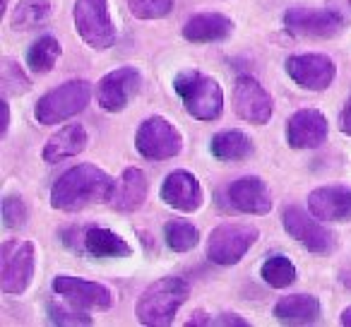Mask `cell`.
Returning <instances> with one entry per match:
<instances>
[{
  "mask_svg": "<svg viewBox=\"0 0 351 327\" xmlns=\"http://www.w3.org/2000/svg\"><path fill=\"white\" fill-rule=\"evenodd\" d=\"M116 178L94 164L68 169L51 188V207L60 212H82L92 205H106L118 193Z\"/></svg>",
  "mask_w": 351,
  "mask_h": 327,
  "instance_id": "cell-1",
  "label": "cell"
},
{
  "mask_svg": "<svg viewBox=\"0 0 351 327\" xmlns=\"http://www.w3.org/2000/svg\"><path fill=\"white\" fill-rule=\"evenodd\" d=\"M188 296H191V287L186 279L161 277L140 293L135 315L147 327H169Z\"/></svg>",
  "mask_w": 351,
  "mask_h": 327,
  "instance_id": "cell-2",
  "label": "cell"
},
{
  "mask_svg": "<svg viewBox=\"0 0 351 327\" xmlns=\"http://www.w3.org/2000/svg\"><path fill=\"white\" fill-rule=\"evenodd\" d=\"M173 89L186 111L197 121H217L224 113V89L200 70H183L173 77Z\"/></svg>",
  "mask_w": 351,
  "mask_h": 327,
  "instance_id": "cell-3",
  "label": "cell"
},
{
  "mask_svg": "<svg viewBox=\"0 0 351 327\" xmlns=\"http://www.w3.org/2000/svg\"><path fill=\"white\" fill-rule=\"evenodd\" d=\"M89 101H92V82L70 80V82H63L60 87L46 92L36 101L34 116L41 125H58V123H65L68 118L82 113Z\"/></svg>",
  "mask_w": 351,
  "mask_h": 327,
  "instance_id": "cell-4",
  "label": "cell"
},
{
  "mask_svg": "<svg viewBox=\"0 0 351 327\" xmlns=\"http://www.w3.org/2000/svg\"><path fill=\"white\" fill-rule=\"evenodd\" d=\"M75 29L94 51H106L116 44L118 29L111 20L108 0H77L73 8Z\"/></svg>",
  "mask_w": 351,
  "mask_h": 327,
  "instance_id": "cell-5",
  "label": "cell"
},
{
  "mask_svg": "<svg viewBox=\"0 0 351 327\" xmlns=\"http://www.w3.org/2000/svg\"><path fill=\"white\" fill-rule=\"evenodd\" d=\"M36 267V245L12 239L0 250V289L3 293H25Z\"/></svg>",
  "mask_w": 351,
  "mask_h": 327,
  "instance_id": "cell-6",
  "label": "cell"
},
{
  "mask_svg": "<svg viewBox=\"0 0 351 327\" xmlns=\"http://www.w3.org/2000/svg\"><path fill=\"white\" fill-rule=\"evenodd\" d=\"M258 239L260 231L253 224H219L207 239V258L215 265L229 267L241 263L245 253L258 243Z\"/></svg>",
  "mask_w": 351,
  "mask_h": 327,
  "instance_id": "cell-7",
  "label": "cell"
},
{
  "mask_svg": "<svg viewBox=\"0 0 351 327\" xmlns=\"http://www.w3.org/2000/svg\"><path fill=\"white\" fill-rule=\"evenodd\" d=\"M65 243L77 253L97 260H121L132 253V245L121 234L97 224L75 226V229L65 231Z\"/></svg>",
  "mask_w": 351,
  "mask_h": 327,
  "instance_id": "cell-8",
  "label": "cell"
},
{
  "mask_svg": "<svg viewBox=\"0 0 351 327\" xmlns=\"http://www.w3.org/2000/svg\"><path fill=\"white\" fill-rule=\"evenodd\" d=\"M135 147L145 159L149 161H164L173 159L183 149V135L181 130L164 116H149L140 123L135 132Z\"/></svg>",
  "mask_w": 351,
  "mask_h": 327,
  "instance_id": "cell-9",
  "label": "cell"
},
{
  "mask_svg": "<svg viewBox=\"0 0 351 327\" xmlns=\"http://www.w3.org/2000/svg\"><path fill=\"white\" fill-rule=\"evenodd\" d=\"M284 68H287L289 77L293 80V84H298L301 89H308V92H325L327 87H332V82L337 77L335 60L325 53L289 56Z\"/></svg>",
  "mask_w": 351,
  "mask_h": 327,
  "instance_id": "cell-10",
  "label": "cell"
},
{
  "mask_svg": "<svg viewBox=\"0 0 351 327\" xmlns=\"http://www.w3.org/2000/svg\"><path fill=\"white\" fill-rule=\"evenodd\" d=\"M142 82V75L132 65H123L111 73H106L97 82V104L106 113H121L123 108H128L130 99L137 94Z\"/></svg>",
  "mask_w": 351,
  "mask_h": 327,
  "instance_id": "cell-11",
  "label": "cell"
},
{
  "mask_svg": "<svg viewBox=\"0 0 351 327\" xmlns=\"http://www.w3.org/2000/svg\"><path fill=\"white\" fill-rule=\"evenodd\" d=\"M284 27L289 34L303 36V39H335L346 29V25L330 10H306V8H291L284 12Z\"/></svg>",
  "mask_w": 351,
  "mask_h": 327,
  "instance_id": "cell-12",
  "label": "cell"
},
{
  "mask_svg": "<svg viewBox=\"0 0 351 327\" xmlns=\"http://www.w3.org/2000/svg\"><path fill=\"white\" fill-rule=\"evenodd\" d=\"M53 291L60 298L75 303L77 308H87V311H108L113 306V291L106 284L89 282L82 277H73V274H58L53 279Z\"/></svg>",
  "mask_w": 351,
  "mask_h": 327,
  "instance_id": "cell-13",
  "label": "cell"
},
{
  "mask_svg": "<svg viewBox=\"0 0 351 327\" xmlns=\"http://www.w3.org/2000/svg\"><path fill=\"white\" fill-rule=\"evenodd\" d=\"M234 108L243 121L253 125H265L274 113V101L253 75H239L234 87Z\"/></svg>",
  "mask_w": 351,
  "mask_h": 327,
  "instance_id": "cell-14",
  "label": "cell"
},
{
  "mask_svg": "<svg viewBox=\"0 0 351 327\" xmlns=\"http://www.w3.org/2000/svg\"><path fill=\"white\" fill-rule=\"evenodd\" d=\"M282 226L311 253H327L335 248V234L325 229L317 217H308L301 207H287L282 215Z\"/></svg>",
  "mask_w": 351,
  "mask_h": 327,
  "instance_id": "cell-15",
  "label": "cell"
},
{
  "mask_svg": "<svg viewBox=\"0 0 351 327\" xmlns=\"http://www.w3.org/2000/svg\"><path fill=\"white\" fill-rule=\"evenodd\" d=\"M159 197L164 205L173 207L178 212H186V215H193L205 202V191H202L195 173L186 171V169H176L164 178Z\"/></svg>",
  "mask_w": 351,
  "mask_h": 327,
  "instance_id": "cell-16",
  "label": "cell"
},
{
  "mask_svg": "<svg viewBox=\"0 0 351 327\" xmlns=\"http://www.w3.org/2000/svg\"><path fill=\"white\" fill-rule=\"evenodd\" d=\"M327 118L317 108H298L287 121V142L293 149H317L327 140Z\"/></svg>",
  "mask_w": 351,
  "mask_h": 327,
  "instance_id": "cell-17",
  "label": "cell"
},
{
  "mask_svg": "<svg viewBox=\"0 0 351 327\" xmlns=\"http://www.w3.org/2000/svg\"><path fill=\"white\" fill-rule=\"evenodd\" d=\"M226 197H229V205L243 215H269L274 205L272 193L260 176H243L234 181L226 188Z\"/></svg>",
  "mask_w": 351,
  "mask_h": 327,
  "instance_id": "cell-18",
  "label": "cell"
},
{
  "mask_svg": "<svg viewBox=\"0 0 351 327\" xmlns=\"http://www.w3.org/2000/svg\"><path fill=\"white\" fill-rule=\"evenodd\" d=\"M308 210L320 221H349L351 219V188L322 186L308 193Z\"/></svg>",
  "mask_w": 351,
  "mask_h": 327,
  "instance_id": "cell-19",
  "label": "cell"
},
{
  "mask_svg": "<svg viewBox=\"0 0 351 327\" xmlns=\"http://www.w3.org/2000/svg\"><path fill=\"white\" fill-rule=\"evenodd\" d=\"M234 34V20L221 12H197L183 25V39L191 44H217Z\"/></svg>",
  "mask_w": 351,
  "mask_h": 327,
  "instance_id": "cell-20",
  "label": "cell"
},
{
  "mask_svg": "<svg viewBox=\"0 0 351 327\" xmlns=\"http://www.w3.org/2000/svg\"><path fill=\"white\" fill-rule=\"evenodd\" d=\"M87 142H89V135L82 123H70V125L58 128V132H53V135L49 137L41 156H44L46 164H58V161L77 156L80 152H84Z\"/></svg>",
  "mask_w": 351,
  "mask_h": 327,
  "instance_id": "cell-21",
  "label": "cell"
},
{
  "mask_svg": "<svg viewBox=\"0 0 351 327\" xmlns=\"http://www.w3.org/2000/svg\"><path fill=\"white\" fill-rule=\"evenodd\" d=\"M322 313L320 298L313 293H291V296H282L272 308V315L282 322H315Z\"/></svg>",
  "mask_w": 351,
  "mask_h": 327,
  "instance_id": "cell-22",
  "label": "cell"
},
{
  "mask_svg": "<svg viewBox=\"0 0 351 327\" xmlns=\"http://www.w3.org/2000/svg\"><path fill=\"white\" fill-rule=\"evenodd\" d=\"M121 188H118L116 197H113V207L118 212H135L145 205L147 193H149V181L142 169H125L121 176Z\"/></svg>",
  "mask_w": 351,
  "mask_h": 327,
  "instance_id": "cell-23",
  "label": "cell"
},
{
  "mask_svg": "<svg viewBox=\"0 0 351 327\" xmlns=\"http://www.w3.org/2000/svg\"><path fill=\"white\" fill-rule=\"evenodd\" d=\"M210 152L219 161H241L253 152V140L241 130H221L212 137Z\"/></svg>",
  "mask_w": 351,
  "mask_h": 327,
  "instance_id": "cell-24",
  "label": "cell"
},
{
  "mask_svg": "<svg viewBox=\"0 0 351 327\" xmlns=\"http://www.w3.org/2000/svg\"><path fill=\"white\" fill-rule=\"evenodd\" d=\"M53 15V3L51 0H20L10 15V25L17 32L36 29L46 25Z\"/></svg>",
  "mask_w": 351,
  "mask_h": 327,
  "instance_id": "cell-25",
  "label": "cell"
},
{
  "mask_svg": "<svg viewBox=\"0 0 351 327\" xmlns=\"http://www.w3.org/2000/svg\"><path fill=\"white\" fill-rule=\"evenodd\" d=\"M60 56H63V46H60V41L51 34H44L29 46V51H27V65H29L32 73L46 75L56 68V63H58Z\"/></svg>",
  "mask_w": 351,
  "mask_h": 327,
  "instance_id": "cell-26",
  "label": "cell"
},
{
  "mask_svg": "<svg viewBox=\"0 0 351 327\" xmlns=\"http://www.w3.org/2000/svg\"><path fill=\"white\" fill-rule=\"evenodd\" d=\"M260 277L272 289H287L296 282L298 272H296V265H293L287 255L274 253L260 265Z\"/></svg>",
  "mask_w": 351,
  "mask_h": 327,
  "instance_id": "cell-27",
  "label": "cell"
},
{
  "mask_svg": "<svg viewBox=\"0 0 351 327\" xmlns=\"http://www.w3.org/2000/svg\"><path fill=\"white\" fill-rule=\"evenodd\" d=\"M164 241L173 253H188L200 243V231L191 221L171 219L164 224Z\"/></svg>",
  "mask_w": 351,
  "mask_h": 327,
  "instance_id": "cell-28",
  "label": "cell"
},
{
  "mask_svg": "<svg viewBox=\"0 0 351 327\" xmlns=\"http://www.w3.org/2000/svg\"><path fill=\"white\" fill-rule=\"evenodd\" d=\"M0 84H3L5 99L20 97V94H27L32 89V80L20 68V63L12 58H3V65H0Z\"/></svg>",
  "mask_w": 351,
  "mask_h": 327,
  "instance_id": "cell-29",
  "label": "cell"
},
{
  "mask_svg": "<svg viewBox=\"0 0 351 327\" xmlns=\"http://www.w3.org/2000/svg\"><path fill=\"white\" fill-rule=\"evenodd\" d=\"M46 315L53 325H70V327H77V325H92V317L87 313L80 311L75 303L70 301H51L46 306Z\"/></svg>",
  "mask_w": 351,
  "mask_h": 327,
  "instance_id": "cell-30",
  "label": "cell"
},
{
  "mask_svg": "<svg viewBox=\"0 0 351 327\" xmlns=\"http://www.w3.org/2000/svg\"><path fill=\"white\" fill-rule=\"evenodd\" d=\"M128 10L137 20H161L173 10V0H128Z\"/></svg>",
  "mask_w": 351,
  "mask_h": 327,
  "instance_id": "cell-31",
  "label": "cell"
},
{
  "mask_svg": "<svg viewBox=\"0 0 351 327\" xmlns=\"http://www.w3.org/2000/svg\"><path fill=\"white\" fill-rule=\"evenodd\" d=\"M27 219H29V210H27L25 200L20 195L3 197V224H5V229H22L27 224Z\"/></svg>",
  "mask_w": 351,
  "mask_h": 327,
  "instance_id": "cell-32",
  "label": "cell"
},
{
  "mask_svg": "<svg viewBox=\"0 0 351 327\" xmlns=\"http://www.w3.org/2000/svg\"><path fill=\"white\" fill-rule=\"evenodd\" d=\"M327 10L339 17L346 27L351 25V0H327Z\"/></svg>",
  "mask_w": 351,
  "mask_h": 327,
  "instance_id": "cell-33",
  "label": "cell"
},
{
  "mask_svg": "<svg viewBox=\"0 0 351 327\" xmlns=\"http://www.w3.org/2000/svg\"><path fill=\"white\" fill-rule=\"evenodd\" d=\"M212 325H224V327H248V320H243L236 313H221L219 317H212Z\"/></svg>",
  "mask_w": 351,
  "mask_h": 327,
  "instance_id": "cell-34",
  "label": "cell"
},
{
  "mask_svg": "<svg viewBox=\"0 0 351 327\" xmlns=\"http://www.w3.org/2000/svg\"><path fill=\"white\" fill-rule=\"evenodd\" d=\"M339 130H341V135L351 137V97L346 99L344 108H341V113H339Z\"/></svg>",
  "mask_w": 351,
  "mask_h": 327,
  "instance_id": "cell-35",
  "label": "cell"
},
{
  "mask_svg": "<svg viewBox=\"0 0 351 327\" xmlns=\"http://www.w3.org/2000/svg\"><path fill=\"white\" fill-rule=\"evenodd\" d=\"M188 327H193V325H212V317H207V313H202V311H197V313H193V317L186 322Z\"/></svg>",
  "mask_w": 351,
  "mask_h": 327,
  "instance_id": "cell-36",
  "label": "cell"
},
{
  "mask_svg": "<svg viewBox=\"0 0 351 327\" xmlns=\"http://www.w3.org/2000/svg\"><path fill=\"white\" fill-rule=\"evenodd\" d=\"M339 322H341V325H346V327H351V306H349V308H344V311H341Z\"/></svg>",
  "mask_w": 351,
  "mask_h": 327,
  "instance_id": "cell-37",
  "label": "cell"
}]
</instances>
